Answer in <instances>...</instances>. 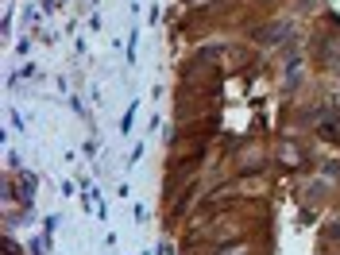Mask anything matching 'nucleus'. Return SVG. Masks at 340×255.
<instances>
[{"instance_id": "nucleus-1", "label": "nucleus", "mask_w": 340, "mask_h": 255, "mask_svg": "<svg viewBox=\"0 0 340 255\" xmlns=\"http://www.w3.org/2000/svg\"><path fill=\"white\" fill-rule=\"evenodd\" d=\"M224 255H247V247H228Z\"/></svg>"}]
</instances>
